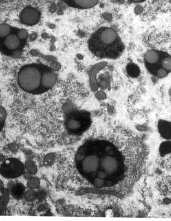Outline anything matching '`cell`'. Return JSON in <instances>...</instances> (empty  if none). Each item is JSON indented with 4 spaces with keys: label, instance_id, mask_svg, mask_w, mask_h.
<instances>
[{
    "label": "cell",
    "instance_id": "1",
    "mask_svg": "<svg viewBox=\"0 0 171 221\" xmlns=\"http://www.w3.org/2000/svg\"><path fill=\"white\" fill-rule=\"evenodd\" d=\"M113 145L98 137L88 139L76 149L74 158V171L80 176L84 184L98 189L108 187V178L119 173L122 167L120 158Z\"/></svg>",
    "mask_w": 171,
    "mask_h": 221
},
{
    "label": "cell",
    "instance_id": "2",
    "mask_svg": "<svg viewBox=\"0 0 171 221\" xmlns=\"http://www.w3.org/2000/svg\"><path fill=\"white\" fill-rule=\"evenodd\" d=\"M42 77L38 70L34 67H27L19 75L20 87L27 92L37 90L41 84Z\"/></svg>",
    "mask_w": 171,
    "mask_h": 221
},
{
    "label": "cell",
    "instance_id": "3",
    "mask_svg": "<svg viewBox=\"0 0 171 221\" xmlns=\"http://www.w3.org/2000/svg\"><path fill=\"white\" fill-rule=\"evenodd\" d=\"M25 166L16 158L5 160L1 166V175L6 178H16L21 176L25 170Z\"/></svg>",
    "mask_w": 171,
    "mask_h": 221
},
{
    "label": "cell",
    "instance_id": "4",
    "mask_svg": "<svg viewBox=\"0 0 171 221\" xmlns=\"http://www.w3.org/2000/svg\"><path fill=\"white\" fill-rule=\"evenodd\" d=\"M118 35L112 28H106L99 34L100 41L105 45H111L117 40Z\"/></svg>",
    "mask_w": 171,
    "mask_h": 221
},
{
    "label": "cell",
    "instance_id": "5",
    "mask_svg": "<svg viewBox=\"0 0 171 221\" xmlns=\"http://www.w3.org/2000/svg\"><path fill=\"white\" fill-rule=\"evenodd\" d=\"M21 20L25 23L33 25L38 21L39 14L36 10L28 8L22 12L21 14Z\"/></svg>",
    "mask_w": 171,
    "mask_h": 221
},
{
    "label": "cell",
    "instance_id": "6",
    "mask_svg": "<svg viewBox=\"0 0 171 221\" xmlns=\"http://www.w3.org/2000/svg\"><path fill=\"white\" fill-rule=\"evenodd\" d=\"M158 129L160 135L166 140H171V122L161 120L158 123Z\"/></svg>",
    "mask_w": 171,
    "mask_h": 221
},
{
    "label": "cell",
    "instance_id": "7",
    "mask_svg": "<svg viewBox=\"0 0 171 221\" xmlns=\"http://www.w3.org/2000/svg\"><path fill=\"white\" fill-rule=\"evenodd\" d=\"M56 81V75L52 73H47L42 77L41 84L45 88H50L53 87Z\"/></svg>",
    "mask_w": 171,
    "mask_h": 221
},
{
    "label": "cell",
    "instance_id": "8",
    "mask_svg": "<svg viewBox=\"0 0 171 221\" xmlns=\"http://www.w3.org/2000/svg\"><path fill=\"white\" fill-rule=\"evenodd\" d=\"M144 58L147 64L154 65L158 63L160 59V56L158 51L151 49L146 52L144 56Z\"/></svg>",
    "mask_w": 171,
    "mask_h": 221
},
{
    "label": "cell",
    "instance_id": "9",
    "mask_svg": "<svg viewBox=\"0 0 171 221\" xmlns=\"http://www.w3.org/2000/svg\"><path fill=\"white\" fill-rule=\"evenodd\" d=\"M4 45L9 50H15L19 47L20 45V39L16 35H9L6 37L4 42Z\"/></svg>",
    "mask_w": 171,
    "mask_h": 221
},
{
    "label": "cell",
    "instance_id": "10",
    "mask_svg": "<svg viewBox=\"0 0 171 221\" xmlns=\"http://www.w3.org/2000/svg\"><path fill=\"white\" fill-rule=\"evenodd\" d=\"M11 192L14 198L17 199H20L25 196L26 192L25 187L21 183H16L12 186Z\"/></svg>",
    "mask_w": 171,
    "mask_h": 221
},
{
    "label": "cell",
    "instance_id": "11",
    "mask_svg": "<svg viewBox=\"0 0 171 221\" xmlns=\"http://www.w3.org/2000/svg\"><path fill=\"white\" fill-rule=\"evenodd\" d=\"M1 200H0V206H1V214H2V213L5 211L6 208L9 202V195L8 190L4 187L2 183H1Z\"/></svg>",
    "mask_w": 171,
    "mask_h": 221
},
{
    "label": "cell",
    "instance_id": "12",
    "mask_svg": "<svg viewBox=\"0 0 171 221\" xmlns=\"http://www.w3.org/2000/svg\"><path fill=\"white\" fill-rule=\"evenodd\" d=\"M67 126L70 130L76 133H78L79 131L83 130V129H82L83 126L81 121L79 120H77L75 118L69 119L67 123Z\"/></svg>",
    "mask_w": 171,
    "mask_h": 221
},
{
    "label": "cell",
    "instance_id": "13",
    "mask_svg": "<svg viewBox=\"0 0 171 221\" xmlns=\"http://www.w3.org/2000/svg\"><path fill=\"white\" fill-rule=\"evenodd\" d=\"M161 156L163 157L171 153V140H166L163 142L159 148Z\"/></svg>",
    "mask_w": 171,
    "mask_h": 221
},
{
    "label": "cell",
    "instance_id": "14",
    "mask_svg": "<svg viewBox=\"0 0 171 221\" xmlns=\"http://www.w3.org/2000/svg\"><path fill=\"white\" fill-rule=\"evenodd\" d=\"M76 4L83 7L88 8L94 6L99 0H74Z\"/></svg>",
    "mask_w": 171,
    "mask_h": 221
},
{
    "label": "cell",
    "instance_id": "15",
    "mask_svg": "<svg viewBox=\"0 0 171 221\" xmlns=\"http://www.w3.org/2000/svg\"><path fill=\"white\" fill-rule=\"evenodd\" d=\"M25 168L27 171L33 175L36 174L38 172V167L36 163L31 160H28L25 162Z\"/></svg>",
    "mask_w": 171,
    "mask_h": 221
},
{
    "label": "cell",
    "instance_id": "16",
    "mask_svg": "<svg viewBox=\"0 0 171 221\" xmlns=\"http://www.w3.org/2000/svg\"><path fill=\"white\" fill-rule=\"evenodd\" d=\"M24 197L28 202H34L38 197V193L34 189H31L25 192Z\"/></svg>",
    "mask_w": 171,
    "mask_h": 221
},
{
    "label": "cell",
    "instance_id": "17",
    "mask_svg": "<svg viewBox=\"0 0 171 221\" xmlns=\"http://www.w3.org/2000/svg\"><path fill=\"white\" fill-rule=\"evenodd\" d=\"M161 67L166 69L168 73L171 71V56L164 57L161 63Z\"/></svg>",
    "mask_w": 171,
    "mask_h": 221
},
{
    "label": "cell",
    "instance_id": "18",
    "mask_svg": "<svg viewBox=\"0 0 171 221\" xmlns=\"http://www.w3.org/2000/svg\"><path fill=\"white\" fill-rule=\"evenodd\" d=\"M11 32L10 26L5 23H2L0 25V36L1 37H5L9 36Z\"/></svg>",
    "mask_w": 171,
    "mask_h": 221
},
{
    "label": "cell",
    "instance_id": "19",
    "mask_svg": "<svg viewBox=\"0 0 171 221\" xmlns=\"http://www.w3.org/2000/svg\"><path fill=\"white\" fill-rule=\"evenodd\" d=\"M27 186L31 189H36L40 186V180L37 178H32L28 181Z\"/></svg>",
    "mask_w": 171,
    "mask_h": 221
},
{
    "label": "cell",
    "instance_id": "20",
    "mask_svg": "<svg viewBox=\"0 0 171 221\" xmlns=\"http://www.w3.org/2000/svg\"><path fill=\"white\" fill-rule=\"evenodd\" d=\"M55 161V156L53 154H48L47 156L45 157L43 159L44 164L47 166H50Z\"/></svg>",
    "mask_w": 171,
    "mask_h": 221
},
{
    "label": "cell",
    "instance_id": "21",
    "mask_svg": "<svg viewBox=\"0 0 171 221\" xmlns=\"http://www.w3.org/2000/svg\"><path fill=\"white\" fill-rule=\"evenodd\" d=\"M156 75L158 77L160 78H164L168 76V72L164 69V68H163L162 67L160 68H158L156 71Z\"/></svg>",
    "mask_w": 171,
    "mask_h": 221
},
{
    "label": "cell",
    "instance_id": "22",
    "mask_svg": "<svg viewBox=\"0 0 171 221\" xmlns=\"http://www.w3.org/2000/svg\"><path fill=\"white\" fill-rule=\"evenodd\" d=\"M6 118V111L3 107H1L0 109V120H1V128L3 126V122L5 120Z\"/></svg>",
    "mask_w": 171,
    "mask_h": 221
},
{
    "label": "cell",
    "instance_id": "23",
    "mask_svg": "<svg viewBox=\"0 0 171 221\" xmlns=\"http://www.w3.org/2000/svg\"><path fill=\"white\" fill-rule=\"evenodd\" d=\"M27 36H28V33L25 30H20L18 32L17 36L21 40H23V39H26V37H27Z\"/></svg>",
    "mask_w": 171,
    "mask_h": 221
},
{
    "label": "cell",
    "instance_id": "24",
    "mask_svg": "<svg viewBox=\"0 0 171 221\" xmlns=\"http://www.w3.org/2000/svg\"><path fill=\"white\" fill-rule=\"evenodd\" d=\"M133 1H140L141 0H133Z\"/></svg>",
    "mask_w": 171,
    "mask_h": 221
},
{
    "label": "cell",
    "instance_id": "25",
    "mask_svg": "<svg viewBox=\"0 0 171 221\" xmlns=\"http://www.w3.org/2000/svg\"></svg>",
    "mask_w": 171,
    "mask_h": 221
}]
</instances>
